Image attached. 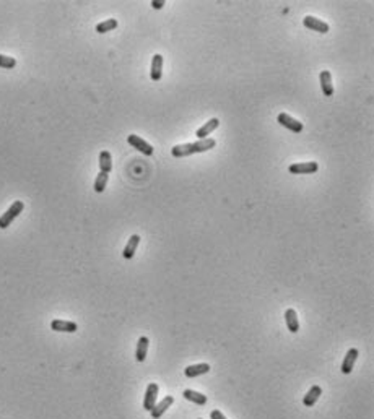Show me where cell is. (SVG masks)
Segmentation results:
<instances>
[{
  "label": "cell",
  "mask_w": 374,
  "mask_h": 419,
  "mask_svg": "<svg viewBox=\"0 0 374 419\" xmlns=\"http://www.w3.org/2000/svg\"><path fill=\"white\" fill-rule=\"evenodd\" d=\"M215 145H217L215 138H204V140H197L194 143H184V145L172 147L171 155L174 158H184V156H191L196 153H205V151L213 150Z\"/></svg>",
  "instance_id": "1"
},
{
  "label": "cell",
  "mask_w": 374,
  "mask_h": 419,
  "mask_svg": "<svg viewBox=\"0 0 374 419\" xmlns=\"http://www.w3.org/2000/svg\"><path fill=\"white\" fill-rule=\"evenodd\" d=\"M25 203L22 200H17L12 203V207L7 210L2 216H0V229H7L13 223V219L20 216V213L23 211Z\"/></svg>",
  "instance_id": "2"
},
{
  "label": "cell",
  "mask_w": 374,
  "mask_h": 419,
  "mask_svg": "<svg viewBox=\"0 0 374 419\" xmlns=\"http://www.w3.org/2000/svg\"><path fill=\"white\" fill-rule=\"evenodd\" d=\"M276 120H278V123H280L282 127H285V128H288V130H292V132H295V133H300V132H303V128H304L303 122L293 119L292 115H288V114H285V112L278 114V117H276Z\"/></svg>",
  "instance_id": "3"
},
{
  "label": "cell",
  "mask_w": 374,
  "mask_h": 419,
  "mask_svg": "<svg viewBox=\"0 0 374 419\" xmlns=\"http://www.w3.org/2000/svg\"><path fill=\"white\" fill-rule=\"evenodd\" d=\"M127 142H129V145H132L134 148H137L145 156H151V155H153V151H155V148L151 147L148 142H145L138 135H129L127 136Z\"/></svg>",
  "instance_id": "4"
},
{
  "label": "cell",
  "mask_w": 374,
  "mask_h": 419,
  "mask_svg": "<svg viewBox=\"0 0 374 419\" xmlns=\"http://www.w3.org/2000/svg\"><path fill=\"white\" fill-rule=\"evenodd\" d=\"M319 169V164L316 161H306V163H296L288 168L292 174H314Z\"/></svg>",
  "instance_id": "5"
},
{
  "label": "cell",
  "mask_w": 374,
  "mask_h": 419,
  "mask_svg": "<svg viewBox=\"0 0 374 419\" xmlns=\"http://www.w3.org/2000/svg\"><path fill=\"white\" fill-rule=\"evenodd\" d=\"M158 390H160L158 383H155V382L148 383L147 391H145V398H143V408L147 409V411H151V408H153L155 404H156Z\"/></svg>",
  "instance_id": "6"
},
{
  "label": "cell",
  "mask_w": 374,
  "mask_h": 419,
  "mask_svg": "<svg viewBox=\"0 0 374 419\" xmlns=\"http://www.w3.org/2000/svg\"><path fill=\"white\" fill-rule=\"evenodd\" d=\"M303 23H304V26H306V28L313 30V31H316V33H321V34L329 33V25L325 23V22H322V20L316 18V17L308 15L306 18H303Z\"/></svg>",
  "instance_id": "7"
},
{
  "label": "cell",
  "mask_w": 374,
  "mask_h": 419,
  "mask_svg": "<svg viewBox=\"0 0 374 419\" xmlns=\"http://www.w3.org/2000/svg\"><path fill=\"white\" fill-rule=\"evenodd\" d=\"M174 403V398L172 396H164L163 400L160 403H156L153 408H151V417L153 419H160L166 411H168V408H171V404Z\"/></svg>",
  "instance_id": "8"
},
{
  "label": "cell",
  "mask_w": 374,
  "mask_h": 419,
  "mask_svg": "<svg viewBox=\"0 0 374 419\" xmlns=\"http://www.w3.org/2000/svg\"><path fill=\"white\" fill-rule=\"evenodd\" d=\"M358 356H359V351L356 348H350L348 351H347V356L343 358V362H342V372L343 374H350L351 370H353V366H355V362L358 359Z\"/></svg>",
  "instance_id": "9"
},
{
  "label": "cell",
  "mask_w": 374,
  "mask_h": 419,
  "mask_svg": "<svg viewBox=\"0 0 374 419\" xmlns=\"http://www.w3.org/2000/svg\"><path fill=\"white\" fill-rule=\"evenodd\" d=\"M207 372H210V364H207V362L192 364V366H187L184 369V374H185V377H189V379H194V377H199V375H204Z\"/></svg>",
  "instance_id": "10"
},
{
  "label": "cell",
  "mask_w": 374,
  "mask_h": 419,
  "mask_svg": "<svg viewBox=\"0 0 374 419\" xmlns=\"http://www.w3.org/2000/svg\"><path fill=\"white\" fill-rule=\"evenodd\" d=\"M150 77L153 81H160L163 77V56H160V54H155L153 59H151Z\"/></svg>",
  "instance_id": "11"
},
{
  "label": "cell",
  "mask_w": 374,
  "mask_h": 419,
  "mask_svg": "<svg viewBox=\"0 0 374 419\" xmlns=\"http://www.w3.org/2000/svg\"><path fill=\"white\" fill-rule=\"evenodd\" d=\"M51 328L54 332H64V333H75L78 330V325L75 322H68V320H52L51 322Z\"/></svg>",
  "instance_id": "12"
},
{
  "label": "cell",
  "mask_w": 374,
  "mask_h": 419,
  "mask_svg": "<svg viewBox=\"0 0 374 419\" xmlns=\"http://www.w3.org/2000/svg\"><path fill=\"white\" fill-rule=\"evenodd\" d=\"M321 395H322V388L319 385H313L308 390V393L304 395L303 404H304V406H308V408H313L314 404L317 403V400L321 398Z\"/></svg>",
  "instance_id": "13"
},
{
  "label": "cell",
  "mask_w": 374,
  "mask_h": 419,
  "mask_svg": "<svg viewBox=\"0 0 374 419\" xmlns=\"http://www.w3.org/2000/svg\"><path fill=\"white\" fill-rule=\"evenodd\" d=\"M220 125V120L217 119V117H213V119H210L209 122H205L202 127H200L197 132H196V135H197V138L199 140H204V138H209V135L213 132L215 128H217Z\"/></svg>",
  "instance_id": "14"
},
{
  "label": "cell",
  "mask_w": 374,
  "mask_h": 419,
  "mask_svg": "<svg viewBox=\"0 0 374 419\" xmlns=\"http://www.w3.org/2000/svg\"><path fill=\"white\" fill-rule=\"evenodd\" d=\"M148 346H150V340L147 336H140L137 343V351H135V359L137 362H143L147 359V353H148Z\"/></svg>",
  "instance_id": "15"
},
{
  "label": "cell",
  "mask_w": 374,
  "mask_h": 419,
  "mask_svg": "<svg viewBox=\"0 0 374 419\" xmlns=\"http://www.w3.org/2000/svg\"><path fill=\"white\" fill-rule=\"evenodd\" d=\"M321 88H322V93L324 96H332L334 94V83H332V73L329 70H324L321 72Z\"/></svg>",
  "instance_id": "16"
},
{
  "label": "cell",
  "mask_w": 374,
  "mask_h": 419,
  "mask_svg": "<svg viewBox=\"0 0 374 419\" xmlns=\"http://www.w3.org/2000/svg\"><path fill=\"white\" fill-rule=\"evenodd\" d=\"M285 322L287 327L292 333H298L300 332V322H298V314L295 309H287L285 311Z\"/></svg>",
  "instance_id": "17"
},
{
  "label": "cell",
  "mask_w": 374,
  "mask_h": 419,
  "mask_svg": "<svg viewBox=\"0 0 374 419\" xmlns=\"http://www.w3.org/2000/svg\"><path fill=\"white\" fill-rule=\"evenodd\" d=\"M138 244H140V236H138V234L130 236L129 242L126 244V249H124V252H122V257L126 258V260L134 258V255H135V250H137Z\"/></svg>",
  "instance_id": "18"
},
{
  "label": "cell",
  "mask_w": 374,
  "mask_h": 419,
  "mask_svg": "<svg viewBox=\"0 0 374 419\" xmlns=\"http://www.w3.org/2000/svg\"><path fill=\"white\" fill-rule=\"evenodd\" d=\"M182 395H184V398L187 401L196 403V404H199V406H204V404L207 403V396L202 395V393H199V391H196V390L187 388V390H184Z\"/></svg>",
  "instance_id": "19"
},
{
  "label": "cell",
  "mask_w": 374,
  "mask_h": 419,
  "mask_svg": "<svg viewBox=\"0 0 374 419\" xmlns=\"http://www.w3.org/2000/svg\"><path fill=\"white\" fill-rule=\"evenodd\" d=\"M100 169L101 173L109 174L111 169H113V156H111L109 151H101L100 153Z\"/></svg>",
  "instance_id": "20"
},
{
  "label": "cell",
  "mask_w": 374,
  "mask_h": 419,
  "mask_svg": "<svg viewBox=\"0 0 374 419\" xmlns=\"http://www.w3.org/2000/svg\"><path fill=\"white\" fill-rule=\"evenodd\" d=\"M117 28V20L116 18H109L106 20V22H101L96 25V33H100V34H105L108 31H113Z\"/></svg>",
  "instance_id": "21"
},
{
  "label": "cell",
  "mask_w": 374,
  "mask_h": 419,
  "mask_svg": "<svg viewBox=\"0 0 374 419\" xmlns=\"http://www.w3.org/2000/svg\"><path fill=\"white\" fill-rule=\"evenodd\" d=\"M108 179H109V174H105V173H100L98 176H96V179H95V192L96 194L105 192L106 185H108Z\"/></svg>",
  "instance_id": "22"
},
{
  "label": "cell",
  "mask_w": 374,
  "mask_h": 419,
  "mask_svg": "<svg viewBox=\"0 0 374 419\" xmlns=\"http://www.w3.org/2000/svg\"><path fill=\"white\" fill-rule=\"evenodd\" d=\"M15 65H17L15 59L9 57V56H2V54H0V68H13Z\"/></svg>",
  "instance_id": "23"
},
{
  "label": "cell",
  "mask_w": 374,
  "mask_h": 419,
  "mask_svg": "<svg viewBox=\"0 0 374 419\" xmlns=\"http://www.w3.org/2000/svg\"><path fill=\"white\" fill-rule=\"evenodd\" d=\"M151 7H153L155 10H161L164 7V0H151Z\"/></svg>",
  "instance_id": "24"
},
{
  "label": "cell",
  "mask_w": 374,
  "mask_h": 419,
  "mask_svg": "<svg viewBox=\"0 0 374 419\" xmlns=\"http://www.w3.org/2000/svg\"><path fill=\"white\" fill-rule=\"evenodd\" d=\"M210 417H212V419H226L225 414L221 413V411H218V409H213L212 413H210Z\"/></svg>",
  "instance_id": "25"
},
{
  "label": "cell",
  "mask_w": 374,
  "mask_h": 419,
  "mask_svg": "<svg viewBox=\"0 0 374 419\" xmlns=\"http://www.w3.org/2000/svg\"><path fill=\"white\" fill-rule=\"evenodd\" d=\"M199 419H202V417H199Z\"/></svg>",
  "instance_id": "26"
}]
</instances>
